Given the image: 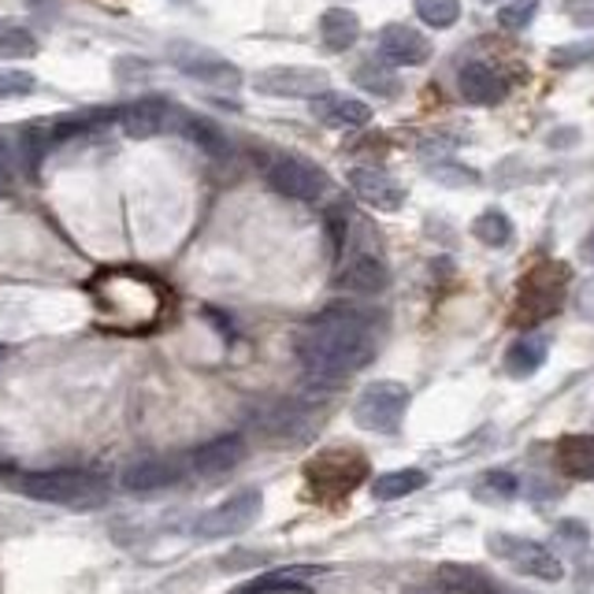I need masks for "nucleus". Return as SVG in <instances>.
<instances>
[{
  "mask_svg": "<svg viewBox=\"0 0 594 594\" xmlns=\"http://www.w3.org/2000/svg\"><path fill=\"white\" fill-rule=\"evenodd\" d=\"M457 86H461V97L479 108H494L509 97V82H505L502 71H494L491 63H465Z\"/></svg>",
  "mask_w": 594,
  "mask_h": 594,
  "instance_id": "obj_17",
  "label": "nucleus"
},
{
  "mask_svg": "<svg viewBox=\"0 0 594 594\" xmlns=\"http://www.w3.org/2000/svg\"><path fill=\"white\" fill-rule=\"evenodd\" d=\"M405 409H409V387L394 379H379L360 390V398L354 402V420L357 427H365V432L390 435L402 427Z\"/></svg>",
  "mask_w": 594,
  "mask_h": 594,
  "instance_id": "obj_5",
  "label": "nucleus"
},
{
  "mask_svg": "<svg viewBox=\"0 0 594 594\" xmlns=\"http://www.w3.org/2000/svg\"><path fill=\"white\" fill-rule=\"evenodd\" d=\"M264 175H268L271 190L290 197V201H320L327 194V186H331L316 164L301 160V157H275Z\"/></svg>",
  "mask_w": 594,
  "mask_h": 594,
  "instance_id": "obj_8",
  "label": "nucleus"
},
{
  "mask_svg": "<svg viewBox=\"0 0 594 594\" xmlns=\"http://www.w3.org/2000/svg\"><path fill=\"white\" fill-rule=\"evenodd\" d=\"M38 52V38L27 27L0 23V60H27Z\"/></svg>",
  "mask_w": 594,
  "mask_h": 594,
  "instance_id": "obj_27",
  "label": "nucleus"
},
{
  "mask_svg": "<svg viewBox=\"0 0 594 594\" xmlns=\"http://www.w3.org/2000/svg\"><path fill=\"white\" fill-rule=\"evenodd\" d=\"M368 476V461L354 449H324L305 465V483L320 502H338L360 487Z\"/></svg>",
  "mask_w": 594,
  "mask_h": 594,
  "instance_id": "obj_4",
  "label": "nucleus"
},
{
  "mask_svg": "<svg viewBox=\"0 0 594 594\" xmlns=\"http://www.w3.org/2000/svg\"><path fill=\"white\" fill-rule=\"evenodd\" d=\"M413 4L432 30H449L461 19V0H413Z\"/></svg>",
  "mask_w": 594,
  "mask_h": 594,
  "instance_id": "obj_28",
  "label": "nucleus"
},
{
  "mask_svg": "<svg viewBox=\"0 0 594 594\" xmlns=\"http://www.w3.org/2000/svg\"><path fill=\"white\" fill-rule=\"evenodd\" d=\"M438 580L446 583L449 594H494L491 580L479 576L476 568L468 565H443V572H438Z\"/></svg>",
  "mask_w": 594,
  "mask_h": 594,
  "instance_id": "obj_26",
  "label": "nucleus"
},
{
  "mask_svg": "<svg viewBox=\"0 0 594 594\" xmlns=\"http://www.w3.org/2000/svg\"><path fill=\"white\" fill-rule=\"evenodd\" d=\"M472 235H476L483 246L502 249V246H509L513 224H509V216L498 212V208H487V212H479L476 219H472Z\"/></svg>",
  "mask_w": 594,
  "mask_h": 594,
  "instance_id": "obj_24",
  "label": "nucleus"
},
{
  "mask_svg": "<svg viewBox=\"0 0 594 594\" xmlns=\"http://www.w3.org/2000/svg\"><path fill=\"white\" fill-rule=\"evenodd\" d=\"M190 468L186 461H171V457H146V461H135V465L123 468V491L130 494H152V491H164L171 487V483L182 479V472Z\"/></svg>",
  "mask_w": 594,
  "mask_h": 594,
  "instance_id": "obj_14",
  "label": "nucleus"
},
{
  "mask_svg": "<svg viewBox=\"0 0 594 594\" xmlns=\"http://www.w3.org/2000/svg\"><path fill=\"white\" fill-rule=\"evenodd\" d=\"M313 568H290V572H268V576L246 583L238 594H275V591H286V594H305V576H309Z\"/></svg>",
  "mask_w": 594,
  "mask_h": 594,
  "instance_id": "obj_25",
  "label": "nucleus"
},
{
  "mask_svg": "<svg viewBox=\"0 0 594 594\" xmlns=\"http://www.w3.org/2000/svg\"><path fill=\"white\" fill-rule=\"evenodd\" d=\"M171 127H179L186 138L194 141V146H201L208 157H227L230 152V141H227V135L219 130L212 119H205V116H175V123Z\"/></svg>",
  "mask_w": 594,
  "mask_h": 594,
  "instance_id": "obj_22",
  "label": "nucleus"
},
{
  "mask_svg": "<svg viewBox=\"0 0 594 594\" xmlns=\"http://www.w3.org/2000/svg\"><path fill=\"white\" fill-rule=\"evenodd\" d=\"M487 550L505 565H513L516 572H524V576H535L543 583H557L565 576V565L550 554L546 546L532 543V538H521V535H505V532H494L487 538Z\"/></svg>",
  "mask_w": 594,
  "mask_h": 594,
  "instance_id": "obj_6",
  "label": "nucleus"
},
{
  "mask_svg": "<svg viewBox=\"0 0 594 594\" xmlns=\"http://www.w3.org/2000/svg\"><path fill=\"white\" fill-rule=\"evenodd\" d=\"M538 16V0H509V4L498 12V27L502 30H527Z\"/></svg>",
  "mask_w": 594,
  "mask_h": 594,
  "instance_id": "obj_31",
  "label": "nucleus"
},
{
  "mask_svg": "<svg viewBox=\"0 0 594 594\" xmlns=\"http://www.w3.org/2000/svg\"><path fill=\"white\" fill-rule=\"evenodd\" d=\"M427 483V476L420 468H398V472H383L372 483V494H376L379 502H394V498H405V494L420 491Z\"/></svg>",
  "mask_w": 594,
  "mask_h": 594,
  "instance_id": "obj_23",
  "label": "nucleus"
},
{
  "mask_svg": "<svg viewBox=\"0 0 594 594\" xmlns=\"http://www.w3.org/2000/svg\"><path fill=\"white\" fill-rule=\"evenodd\" d=\"M580 257H583V260H587V264H594V230H591V235H587V238H583V241H580Z\"/></svg>",
  "mask_w": 594,
  "mask_h": 594,
  "instance_id": "obj_36",
  "label": "nucleus"
},
{
  "mask_svg": "<svg viewBox=\"0 0 594 594\" xmlns=\"http://www.w3.org/2000/svg\"><path fill=\"white\" fill-rule=\"evenodd\" d=\"M0 357H4V349H0Z\"/></svg>",
  "mask_w": 594,
  "mask_h": 594,
  "instance_id": "obj_38",
  "label": "nucleus"
},
{
  "mask_svg": "<svg viewBox=\"0 0 594 594\" xmlns=\"http://www.w3.org/2000/svg\"><path fill=\"white\" fill-rule=\"evenodd\" d=\"M565 16L576 27H594V0H565Z\"/></svg>",
  "mask_w": 594,
  "mask_h": 594,
  "instance_id": "obj_34",
  "label": "nucleus"
},
{
  "mask_svg": "<svg viewBox=\"0 0 594 594\" xmlns=\"http://www.w3.org/2000/svg\"><path fill=\"white\" fill-rule=\"evenodd\" d=\"M253 90L264 97H297V101H313L327 93V71L320 68H268L253 79Z\"/></svg>",
  "mask_w": 594,
  "mask_h": 594,
  "instance_id": "obj_10",
  "label": "nucleus"
},
{
  "mask_svg": "<svg viewBox=\"0 0 594 594\" xmlns=\"http://www.w3.org/2000/svg\"><path fill=\"white\" fill-rule=\"evenodd\" d=\"M313 116L320 119L324 127H335V130H354V127H365L372 119V108L365 101H357V97H346V93H320L309 101Z\"/></svg>",
  "mask_w": 594,
  "mask_h": 594,
  "instance_id": "obj_18",
  "label": "nucleus"
},
{
  "mask_svg": "<svg viewBox=\"0 0 594 594\" xmlns=\"http://www.w3.org/2000/svg\"><path fill=\"white\" fill-rule=\"evenodd\" d=\"M580 63H594V41H587V46H561L550 52V68H580Z\"/></svg>",
  "mask_w": 594,
  "mask_h": 594,
  "instance_id": "obj_33",
  "label": "nucleus"
},
{
  "mask_svg": "<svg viewBox=\"0 0 594 594\" xmlns=\"http://www.w3.org/2000/svg\"><path fill=\"white\" fill-rule=\"evenodd\" d=\"M168 60L186 75V79H197V82H205V86H227V90L241 86V71L230 60L216 57L212 49L182 46V41H175V46L168 49Z\"/></svg>",
  "mask_w": 594,
  "mask_h": 594,
  "instance_id": "obj_9",
  "label": "nucleus"
},
{
  "mask_svg": "<svg viewBox=\"0 0 594 594\" xmlns=\"http://www.w3.org/2000/svg\"><path fill=\"white\" fill-rule=\"evenodd\" d=\"M241 457H246V438L241 435H219L212 443L197 446L186 465H190L197 476H224V472L238 468Z\"/></svg>",
  "mask_w": 594,
  "mask_h": 594,
  "instance_id": "obj_15",
  "label": "nucleus"
},
{
  "mask_svg": "<svg viewBox=\"0 0 594 594\" xmlns=\"http://www.w3.org/2000/svg\"><path fill=\"white\" fill-rule=\"evenodd\" d=\"M516 491H521V483H516V476H509V472H487V476L476 483L479 502H505V498H513Z\"/></svg>",
  "mask_w": 594,
  "mask_h": 594,
  "instance_id": "obj_30",
  "label": "nucleus"
},
{
  "mask_svg": "<svg viewBox=\"0 0 594 594\" xmlns=\"http://www.w3.org/2000/svg\"><path fill=\"white\" fill-rule=\"evenodd\" d=\"M8 179H12V171H8L4 164H0V190H4V186H8Z\"/></svg>",
  "mask_w": 594,
  "mask_h": 594,
  "instance_id": "obj_37",
  "label": "nucleus"
},
{
  "mask_svg": "<svg viewBox=\"0 0 594 594\" xmlns=\"http://www.w3.org/2000/svg\"><path fill=\"white\" fill-rule=\"evenodd\" d=\"M543 360H546V338H538V335L516 338V343L505 349V372H509L513 379L535 376V372L543 368Z\"/></svg>",
  "mask_w": 594,
  "mask_h": 594,
  "instance_id": "obj_21",
  "label": "nucleus"
},
{
  "mask_svg": "<svg viewBox=\"0 0 594 594\" xmlns=\"http://www.w3.org/2000/svg\"><path fill=\"white\" fill-rule=\"evenodd\" d=\"M349 186H354V194L365 201L368 208H376V212H398L405 205V190L398 186V179H390L383 168H354L349 171Z\"/></svg>",
  "mask_w": 594,
  "mask_h": 594,
  "instance_id": "obj_12",
  "label": "nucleus"
},
{
  "mask_svg": "<svg viewBox=\"0 0 594 594\" xmlns=\"http://www.w3.org/2000/svg\"><path fill=\"white\" fill-rule=\"evenodd\" d=\"M354 79H357V86H365V90L376 93V97H398L402 93V82L394 79V71L379 68V63H360V68L354 71Z\"/></svg>",
  "mask_w": 594,
  "mask_h": 594,
  "instance_id": "obj_29",
  "label": "nucleus"
},
{
  "mask_svg": "<svg viewBox=\"0 0 594 594\" xmlns=\"http://www.w3.org/2000/svg\"><path fill=\"white\" fill-rule=\"evenodd\" d=\"M171 123H175V108L164 101V97H141V101L119 108V127H123V135L135 141H146Z\"/></svg>",
  "mask_w": 594,
  "mask_h": 594,
  "instance_id": "obj_13",
  "label": "nucleus"
},
{
  "mask_svg": "<svg viewBox=\"0 0 594 594\" xmlns=\"http://www.w3.org/2000/svg\"><path fill=\"white\" fill-rule=\"evenodd\" d=\"M568 294V268L565 264H538L521 279V290H516V324L532 327L550 320L561 305H565Z\"/></svg>",
  "mask_w": 594,
  "mask_h": 594,
  "instance_id": "obj_3",
  "label": "nucleus"
},
{
  "mask_svg": "<svg viewBox=\"0 0 594 594\" xmlns=\"http://www.w3.org/2000/svg\"><path fill=\"white\" fill-rule=\"evenodd\" d=\"M34 90H38V79L30 71H16V68L0 71V97H27Z\"/></svg>",
  "mask_w": 594,
  "mask_h": 594,
  "instance_id": "obj_32",
  "label": "nucleus"
},
{
  "mask_svg": "<svg viewBox=\"0 0 594 594\" xmlns=\"http://www.w3.org/2000/svg\"><path fill=\"white\" fill-rule=\"evenodd\" d=\"M557 468L568 479H594V435H565L557 443Z\"/></svg>",
  "mask_w": 594,
  "mask_h": 594,
  "instance_id": "obj_19",
  "label": "nucleus"
},
{
  "mask_svg": "<svg viewBox=\"0 0 594 594\" xmlns=\"http://www.w3.org/2000/svg\"><path fill=\"white\" fill-rule=\"evenodd\" d=\"M376 327L357 309H327L297 335V360L316 383H338L376 357Z\"/></svg>",
  "mask_w": 594,
  "mask_h": 594,
  "instance_id": "obj_1",
  "label": "nucleus"
},
{
  "mask_svg": "<svg viewBox=\"0 0 594 594\" xmlns=\"http://www.w3.org/2000/svg\"><path fill=\"white\" fill-rule=\"evenodd\" d=\"M379 57L398 63V68H416V63H424L432 57V46H427V38L420 30H413L405 23H390L379 30Z\"/></svg>",
  "mask_w": 594,
  "mask_h": 594,
  "instance_id": "obj_16",
  "label": "nucleus"
},
{
  "mask_svg": "<svg viewBox=\"0 0 594 594\" xmlns=\"http://www.w3.org/2000/svg\"><path fill=\"white\" fill-rule=\"evenodd\" d=\"M320 38L331 52H346L357 46L360 38V19L349 8H327L320 19Z\"/></svg>",
  "mask_w": 594,
  "mask_h": 594,
  "instance_id": "obj_20",
  "label": "nucleus"
},
{
  "mask_svg": "<svg viewBox=\"0 0 594 594\" xmlns=\"http://www.w3.org/2000/svg\"><path fill=\"white\" fill-rule=\"evenodd\" d=\"M19 491L34 502L63 505V509H93L108 498V483L97 472L57 468V472H30L19 479Z\"/></svg>",
  "mask_w": 594,
  "mask_h": 594,
  "instance_id": "obj_2",
  "label": "nucleus"
},
{
  "mask_svg": "<svg viewBox=\"0 0 594 594\" xmlns=\"http://www.w3.org/2000/svg\"><path fill=\"white\" fill-rule=\"evenodd\" d=\"M557 532L565 535V538H572V543H580V538H587V527H583L580 521H561V524H557Z\"/></svg>",
  "mask_w": 594,
  "mask_h": 594,
  "instance_id": "obj_35",
  "label": "nucleus"
},
{
  "mask_svg": "<svg viewBox=\"0 0 594 594\" xmlns=\"http://www.w3.org/2000/svg\"><path fill=\"white\" fill-rule=\"evenodd\" d=\"M387 283H390L387 264L368 249L349 253V257L343 260V268L335 271V286L354 290V294H379V290H387Z\"/></svg>",
  "mask_w": 594,
  "mask_h": 594,
  "instance_id": "obj_11",
  "label": "nucleus"
},
{
  "mask_svg": "<svg viewBox=\"0 0 594 594\" xmlns=\"http://www.w3.org/2000/svg\"><path fill=\"white\" fill-rule=\"evenodd\" d=\"M260 491H238L230 494L224 505H216V509H208L197 516L194 524V535L197 538H227V535H241L246 527L257 524L260 516Z\"/></svg>",
  "mask_w": 594,
  "mask_h": 594,
  "instance_id": "obj_7",
  "label": "nucleus"
}]
</instances>
